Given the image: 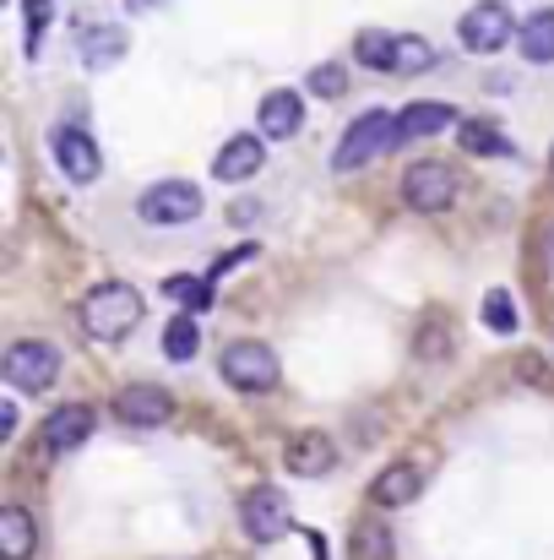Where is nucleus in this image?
I'll return each mask as SVG.
<instances>
[{"mask_svg":"<svg viewBox=\"0 0 554 560\" xmlns=\"http://www.w3.org/2000/svg\"><path fill=\"white\" fill-rule=\"evenodd\" d=\"M82 332L98 338V343H120L137 322H142V294L131 283H98L87 300H82Z\"/></svg>","mask_w":554,"mask_h":560,"instance_id":"f257e3e1","label":"nucleus"},{"mask_svg":"<svg viewBox=\"0 0 554 560\" xmlns=\"http://www.w3.org/2000/svg\"><path fill=\"white\" fill-rule=\"evenodd\" d=\"M397 142H402V126H397V115H386V109H369V115H359V120L349 126V137L338 142V153H332V170H338V175H349V170H365L369 159L391 153Z\"/></svg>","mask_w":554,"mask_h":560,"instance_id":"f03ea898","label":"nucleus"},{"mask_svg":"<svg viewBox=\"0 0 554 560\" xmlns=\"http://www.w3.org/2000/svg\"><path fill=\"white\" fill-rule=\"evenodd\" d=\"M239 528H245L250 545H278V539H288V534H294V506H288V495L272 490V485L245 490V501H239Z\"/></svg>","mask_w":554,"mask_h":560,"instance_id":"7ed1b4c3","label":"nucleus"},{"mask_svg":"<svg viewBox=\"0 0 554 560\" xmlns=\"http://www.w3.org/2000/svg\"><path fill=\"white\" fill-rule=\"evenodd\" d=\"M457 38H462V49H473V55H495V49H506V44L517 38V16H511L500 0H479V5L457 22Z\"/></svg>","mask_w":554,"mask_h":560,"instance_id":"20e7f679","label":"nucleus"},{"mask_svg":"<svg viewBox=\"0 0 554 560\" xmlns=\"http://www.w3.org/2000/svg\"><path fill=\"white\" fill-rule=\"evenodd\" d=\"M0 371H5V381L16 392H44L60 375V349L55 343H38V338H22V343L5 349V365Z\"/></svg>","mask_w":554,"mask_h":560,"instance_id":"39448f33","label":"nucleus"},{"mask_svg":"<svg viewBox=\"0 0 554 560\" xmlns=\"http://www.w3.org/2000/svg\"><path fill=\"white\" fill-rule=\"evenodd\" d=\"M223 381L234 392H272L278 386V354L267 343H228L223 349Z\"/></svg>","mask_w":554,"mask_h":560,"instance_id":"423d86ee","label":"nucleus"},{"mask_svg":"<svg viewBox=\"0 0 554 560\" xmlns=\"http://www.w3.org/2000/svg\"><path fill=\"white\" fill-rule=\"evenodd\" d=\"M137 212H142V223H153V229L196 223V218H201V190L190 186V180H158V186L137 201Z\"/></svg>","mask_w":554,"mask_h":560,"instance_id":"0eeeda50","label":"nucleus"},{"mask_svg":"<svg viewBox=\"0 0 554 560\" xmlns=\"http://www.w3.org/2000/svg\"><path fill=\"white\" fill-rule=\"evenodd\" d=\"M402 201H408L413 212H446V207L457 201V170H451V164H435V159L413 164V170L402 175Z\"/></svg>","mask_w":554,"mask_h":560,"instance_id":"6e6552de","label":"nucleus"},{"mask_svg":"<svg viewBox=\"0 0 554 560\" xmlns=\"http://www.w3.org/2000/svg\"><path fill=\"white\" fill-rule=\"evenodd\" d=\"M55 164H60V175L76 180V186H93V180L104 175V159H98L93 137L76 131V126H60V131H55Z\"/></svg>","mask_w":554,"mask_h":560,"instance_id":"1a4fd4ad","label":"nucleus"},{"mask_svg":"<svg viewBox=\"0 0 554 560\" xmlns=\"http://www.w3.org/2000/svg\"><path fill=\"white\" fill-rule=\"evenodd\" d=\"M115 419L120 424H137V430H158L175 419V397L164 386H126L115 397Z\"/></svg>","mask_w":554,"mask_h":560,"instance_id":"9d476101","label":"nucleus"},{"mask_svg":"<svg viewBox=\"0 0 554 560\" xmlns=\"http://www.w3.org/2000/svg\"><path fill=\"white\" fill-rule=\"evenodd\" d=\"M93 424H98V413H93L87 402H60V408L44 419V446H49L55 457H66V452H76V446L93 435Z\"/></svg>","mask_w":554,"mask_h":560,"instance_id":"9b49d317","label":"nucleus"},{"mask_svg":"<svg viewBox=\"0 0 554 560\" xmlns=\"http://www.w3.org/2000/svg\"><path fill=\"white\" fill-rule=\"evenodd\" d=\"M283 468H288L294 479H327V474L338 468V446H332L321 430H305V435H294V441L283 446Z\"/></svg>","mask_w":554,"mask_h":560,"instance_id":"f8f14e48","label":"nucleus"},{"mask_svg":"<svg viewBox=\"0 0 554 560\" xmlns=\"http://www.w3.org/2000/svg\"><path fill=\"white\" fill-rule=\"evenodd\" d=\"M256 126H261V137H272V142L299 137V126H305V98H299V93H288V88L267 93V98H261V109H256Z\"/></svg>","mask_w":554,"mask_h":560,"instance_id":"ddd939ff","label":"nucleus"},{"mask_svg":"<svg viewBox=\"0 0 554 560\" xmlns=\"http://www.w3.org/2000/svg\"><path fill=\"white\" fill-rule=\"evenodd\" d=\"M261 164H267V142L261 137H228L217 148V159H212V175L228 180V186H239V180L261 175Z\"/></svg>","mask_w":554,"mask_h":560,"instance_id":"4468645a","label":"nucleus"},{"mask_svg":"<svg viewBox=\"0 0 554 560\" xmlns=\"http://www.w3.org/2000/svg\"><path fill=\"white\" fill-rule=\"evenodd\" d=\"M126 49H131V44H126V33H120V27H109V22H104V27H82V38H76V55H82V66H87V71H109V66H120V60H126Z\"/></svg>","mask_w":554,"mask_h":560,"instance_id":"2eb2a0df","label":"nucleus"},{"mask_svg":"<svg viewBox=\"0 0 554 560\" xmlns=\"http://www.w3.org/2000/svg\"><path fill=\"white\" fill-rule=\"evenodd\" d=\"M419 490H424V479H419V468H408V463H397V468H380V474H375V485H369V501H375L380 512H397V506H408V501H419Z\"/></svg>","mask_w":554,"mask_h":560,"instance_id":"dca6fc26","label":"nucleus"},{"mask_svg":"<svg viewBox=\"0 0 554 560\" xmlns=\"http://www.w3.org/2000/svg\"><path fill=\"white\" fill-rule=\"evenodd\" d=\"M38 550V528L22 506H5L0 512V560H33Z\"/></svg>","mask_w":554,"mask_h":560,"instance_id":"f3484780","label":"nucleus"},{"mask_svg":"<svg viewBox=\"0 0 554 560\" xmlns=\"http://www.w3.org/2000/svg\"><path fill=\"white\" fill-rule=\"evenodd\" d=\"M457 115H451V104H408L402 115H397V126H402V142H419V137H440L446 126H451Z\"/></svg>","mask_w":554,"mask_h":560,"instance_id":"a211bd4d","label":"nucleus"},{"mask_svg":"<svg viewBox=\"0 0 554 560\" xmlns=\"http://www.w3.org/2000/svg\"><path fill=\"white\" fill-rule=\"evenodd\" d=\"M517 38H522V60L550 66L554 60V11H533V16L517 27Z\"/></svg>","mask_w":554,"mask_h":560,"instance_id":"6ab92c4d","label":"nucleus"},{"mask_svg":"<svg viewBox=\"0 0 554 560\" xmlns=\"http://www.w3.org/2000/svg\"><path fill=\"white\" fill-rule=\"evenodd\" d=\"M391 556H397L391 528H386L380 517H365V523L354 528V539H349V560H391Z\"/></svg>","mask_w":554,"mask_h":560,"instance_id":"aec40b11","label":"nucleus"},{"mask_svg":"<svg viewBox=\"0 0 554 560\" xmlns=\"http://www.w3.org/2000/svg\"><path fill=\"white\" fill-rule=\"evenodd\" d=\"M354 60L369 66V71H397V38L365 27V33H359V44H354Z\"/></svg>","mask_w":554,"mask_h":560,"instance_id":"412c9836","label":"nucleus"},{"mask_svg":"<svg viewBox=\"0 0 554 560\" xmlns=\"http://www.w3.org/2000/svg\"><path fill=\"white\" fill-rule=\"evenodd\" d=\"M196 349H201V332H196V316H175L169 327H164V354L185 365V360H196Z\"/></svg>","mask_w":554,"mask_h":560,"instance_id":"4be33fe9","label":"nucleus"},{"mask_svg":"<svg viewBox=\"0 0 554 560\" xmlns=\"http://www.w3.org/2000/svg\"><path fill=\"white\" fill-rule=\"evenodd\" d=\"M462 148H468V153H484V159H511V142H506L490 120H468V126H462Z\"/></svg>","mask_w":554,"mask_h":560,"instance_id":"5701e85b","label":"nucleus"},{"mask_svg":"<svg viewBox=\"0 0 554 560\" xmlns=\"http://www.w3.org/2000/svg\"><path fill=\"white\" fill-rule=\"evenodd\" d=\"M435 66V49L419 38V33H402L397 38V77H419V71H429Z\"/></svg>","mask_w":554,"mask_h":560,"instance_id":"b1692460","label":"nucleus"},{"mask_svg":"<svg viewBox=\"0 0 554 560\" xmlns=\"http://www.w3.org/2000/svg\"><path fill=\"white\" fill-rule=\"evenodd\" d=\"M164 294L180 305L185 316H196V311H207V305H212V283H201V278H169V283H164Z\"/></svg>","mask_w":554,"mask_h":560,"instance_id":"393cba45","label":"nucleus"},{"mask_svg":"<svg viewBox=\"0 0 554 560\" xmlns=\"http://www.w3.org/2000/svg\"><path fill=\"white\" fill-rule=\"evenodd\" d=\"M484 327L490 332H517V305H511V294L506 289H490V300H484Z\"/></svg>","mask_w":554,"mask_h":560,"instance_id":"a878e982","label":"nucleus"},{"mask_svg":"<svg viewBox=\"0 0 554 560\" xmlns=\"http://www.w3.org/2000/svg\"><path fill=\"white\" fill-rule=\"evenodd\" d=\"M305 88H310V93H321V98H338V93L349 88V77H343V66H316Z\"/></svg>","mask_w":554,"mask_h":560,"instance_id":"bb28decb","label":"nucleus"},{"mask_svg":"<svg viewBox=\"0 0 554 560\" xmlns=\"http://www.w3.org/2000/svg\"><path fill=\"white\" fill-rule=\"evenodd\" d=\"M27 5V55L38 49V27H49V0H22Z\"/></svg>","mask_w":554,"mask_h":560,"instance_id":"cd10ccee","label":"nucleus"},{"mask_svg":"<svg viewBox=\"0 0 554 560\" xmlns=\"http://www.w3.org/2000/svg\"><path fill=\"white\" fill-rule=\"evenodd\" d=\"M16 430V402H0V435Z\"/></svg>","mask_w":554,"mask_h":560,"instance_id":"c85d7f7f","label":"nucleus"},{"mask_svg":"<svg viewBox=\"0 0 554 560\" xmlns=\"http://www.w3.org/2000/svg\"><path fill=\"white\" fill-rule=\"evenodd\" d=\"M131 5H137V11H148V0H131Z\"/></svg>","mask_w":554,"mask_h":560,"instance_id":"c756f323","label":"nucleus"},{"mask_svg":"<svg viewBox=\"0 0 554 560\" xmlns=\"http://www.w3.org/2000/svg\"><path fill=\"white\" fill-rule=\"evenodd\" d=\"M550 164H554V153H550Z\"/></svg>","mask_w":554,"mask_h":560,"instance_id":"7c9ffc66","label":"nucleus"}]
</instances>
